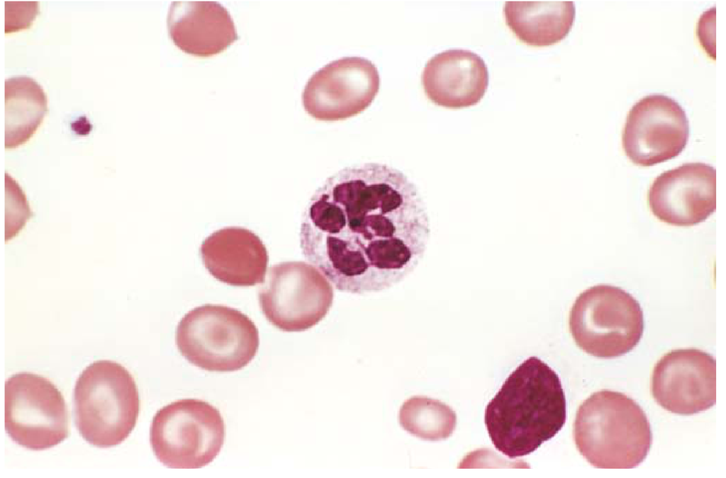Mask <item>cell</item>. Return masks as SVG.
<instances>
[{
    "label": "cell",
    "instance_id": "cell-1",
    "mask_svg": "<svg viewBox=\"0 0 726 478\" xmlns=\"http://www.w3.org/2000/svg\"><path fill=\"white\" fill-rule=\"evenodd\" d=\"M430 223L415 184L392 166L366 163L329 176L303 214L305 258L338 290L364 294L389 289L416 268Z\"/></svg>",
    "mask_w": 726,
    "mask_h": 478
},
{
    "label": "cell",
    "instance_id": "cell-2",
    "mask_svg": "<svg viewBox=\"0 0 726 478\" xmlns=\"http://www.w3.org/2000/svg\"><path fill=\"white\" fill-rule=\"evenodd\" d=\"M566 404L559 375L531 356L507 377L485 409L494 447L510 458L536 450L564 426Z\"/></svg>",
    "mask_w": 726,
    "mask_h": 478
},
{
    "label": "cell",
    "instance_id": "cell-3",
    "mask_svg": "<svg viewBox=\"0 0 726 478\" xmlns=\"http://www.w3.org/2000/svg\"><path fill=\"white\" fill-rule=\"evenodd\" d=\"M574 439L581 455L594 467L632 469L646 458L652 437L647 415L634 399L602 389L579 407Z\"/></svg>",
    "mask_w": 726,
    "mask_h": 478
},
{
    "label": "cell",
    "instance_id": "cell-4",
    "mask_svg": "<svg viewBox=\"0 0 726 478\" xmlns=\"http://www.w3.org/2000/svg\"><path fill=\"white\" fill-rule=\"evenodd\" d=\"M140 411L135 382L121 364L95 361L77 380L74 412L77 428L92 445L108 448L122 443L134 428Z\"/></svg>",
    "mask_w": 726,
    "mask_h": 478
},
{
    "label": "cell",
    "instance_id": "cell-5",
    "mask_svg": "<svg viewBox=\"0 0 726 478\" xmlns=\"http://www.w3.org/2000/svg\"><path fill=\"white\" fill-rule=\"evenodd\" d=\"M176 344L191 364L213 372L242 369L255 356L259 344L254 322L240 311L204 305L187 312L176 330Z\"/></svg>",
    "mask_w": 726,
    "mask_h": 478
},
{
    "label": "cell",
    "instance_id": "cell-6",
    "mask_svg": "<svg viewBox=\"0 0 726 478\" xmlns=\"http://www.w3.org/2000/svg\"><path fill=\"white\" fill-rule=\"evenodd\" d=\"M569 329L576 345L601 358L632 351L644 331V317L635 298L625 290L601 284L576 299L569 314Z\"/></svg>",
    "mask_w": 726,
    "mask_h": 478
},
{
    "label": "cell",
    "instance_id": "cell-7",
    "mask_svg": "<svg viewBox=\"0 0 726 478\" xmlns=\"http://www.w3.org/2000/svg\"><path fill=\"white\" fill-rule=\"evenodd\" d=\"M225 436L220 411L196 399H180L160 409L153 417L150 431L156 457L173 469L206 466L219 454Z\"/></svg>",
    "mask_w": 726,
    "mask_h": 478
},
{
    "label": "cell",
    "instance_id": "cell-8",
    "mask_svg": "<svg viewBox=\"0 0 726 478\" xmlns=\"http://www.w3.org/2000/svg\"><path fill=\"white\" fill-rule=\"evenodd\" d=\"M259 290L267 320L284 331H302L319 323L333 302V285L315 266L286 261L272 266Z\"/></svg>",
    "mask_w": 726,
    "mask_h": 478
},
{
    "label": "cell",
    "instance_id": "cell-9",
    "mask_svg": "<svg viewBox=\"0 0 726 478\" xmlns=\"http://www.w3.org/2000/svg\"><path fill=\"white\" fill-rule=\"evenodd\" d=\"M5 428L11 439L30 450L58 445L69 436V414L58 389L40 375L20 372L5 383Z\"/></svg>",
    "mask_w": 726,
    "mask_h": 478
},
{
    "label": "cell",
    "instance_id": "cell-10",
    "mask_svg": "<svg viewBox=\"0 0 726 478\" xmlns=\"http://www.w3.org/2000/svg\"><path fill=\"white\" fill-rule=\"evenodd\" d=\"M380 85L376 66L358 57L334 60L315 72L304 88L306 111L320 120H343L364 110Z\"/></svg>",
    "mask_w": 726,
    "mask_h": 478
},
{
    "label": "cell",
    "instance_id": "cell-11",
    "mask_svg": "<svg viewBox=\"0 0 726 478\" xmlns=\"http://www.w3.org/2000/svg\"><path fill=\"white\" fill-rule=\"evenodd\" d=\"M689 138V123L673 98L654 94L631 108L622 132V147L635 164L650 166L677 157Z\"/></svg>",
    "mask_w": 726,
    "mask_h": 478
},
{
    "label": "cell",
    "instance_id": "cell-12",
    "mask_svg": "<svg viewBox=\"0 0 726 478\" xmlns=\"http://www.w3.org/2000/svg\"><path fill=\"white\" fill-rule=\"evenodd\" d=\"M652 394L664 409L692 415L716 402V362L709 353L696 348L673 350L655 365Z\"/></svg>",
    "mask_w": 726,
    "mask_h": 478
},
{
    "label": "cell",
    "instance_id": "cell-13",
    "mask_svg": "<svg viewBox=\"0 0 726 478\" xmlns=\"http://www.w3.org/2000/svg\"><path fill=\"white\" fill-rule=\"evenodd\" d=\"M651 211L681 227L705 221L716 208V171L703 163L684 164L655 178L648 193Z\"/></svg>",
    "mask_w": 726,
    "mask_h": 478
},
{
    "label": "cell",
    "instance_id": "cell-14",
    "mask_svg": "<svg viewBox=\"0 0 726 478\" xmlns=\"http://www.w3.org/2000/svg\"><path fill=\"white\" fill-rule=\"evenodd\" d=\"M206 268L216 279L233 286L263 283L268 254L259 237L240 227H227L210 234L200 247Z\"/></svg>",
    "mask_w": 726,
    "mask_h": 478
},
{
    "label": "cell",
    "instance_id": "cell-15",
    "mask_svg": "<svg viewBox=\"0 0 726 478\" xmlns=\"http://www.w3.org/2000/svg\"><path fill=\"white\" fill-rule=\"evenodd\" d=\"M422 84L428 98L437 105L460 108L476 104L488 84L484 61L467 50H448L425 64Z\"/></svg>",
    "mask_w": 726,
    "mask_h": 478
},
{
    "label": "cell",
    "instance_id": "cell-16",
    "mask_svg": "<svg viewBox=\"0 0 726 478\" xmlns=\"http://www.w3.org/2000/svg\"><path fill=\"white\" fill-rule=\"evenodd\" d=\"M167 27L170 38L179 48L199 57L218 54L238 39L231 16L216 1L172 3Z\"/></svg>",
    "mask_w": 726,
    "mask_h": 478
},
{
    "label": "cell",
    "instance_id": "cell-17",
    "mask_svg": "<svg viewBox=\"0 0 726 478\" xmlns=\"http://www.w3.org/2000/svg\"><path fill=\"white\" fill-rule=\"evenodd\" d=\"M507 25L523 42L547 46L564 39L575 18L571 1H508L504 6Z\"/></svg>",
    "mask_w": 726,
    "mask_h": 478
},
{
    "label": "cell",
    "instance_id": "cell-18",
    "mask_svg": "<svg viewBox=\"0 0 726 478\" xmlns=\"http://www.w3.org/2000/svg\"><path fill=\"white\" fill-rule=\"evenodd\" d=\"M47 98L40 86L26 76L5 81V148L26 143L35 132L47 112Z\"/></svg>",
    "mask_w": 726,
    "mask_h": 478
},
{
    "label": "cell",
    "instance_id": "cell-19",
    "mask_svg": "<svg viewBox=\"0 0 726 478\" xmlns=\"http://www.w3.org/2000/svg\"><path fill=\"white\" fill-rule=\"evenodd\" d=\"M399 423L410 434L426 440L449 438L457 424L456 413L442 402L415 396L403 402L399 410Z\"/></svg>",
    "mask_w": 726,
    "mask_h": 478
}]
</instances>
